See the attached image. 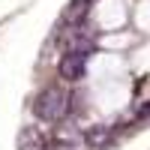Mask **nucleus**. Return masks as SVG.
Masks as SVG:
<instances>
[{"label":"nucleus","instance_id":"3","mask_svg":"<svg viewBox=\"0 0 150 150\" xmlns=\"http://www.w3.org/2000/svg\"><path fill=\"white\" fill-rule=\"evenodd\" d=\"M108 138H111V129H108V126H93L90 132L84 135V141L90 144L93 150H99V147H102V144H105Z\"/></svg>","mask_w":150,"mask_h":150},{"label":"nucleus","instance_id":"1","mask_svg":"<svg viewBox=\"0 0 150 150\" xmlns=\"http://www.w3.org/2000/svg\"><path fill=\"white\" fill-rule=\"evenodd\" d=\"M69 105H72V99L66 90H60V87H45V90L36 96V102H33V111H36V117L45 120V123H57V120H63L69 114Z\"/></svg>","mask_w":150,"mask_h":150},{"label":"nucleus","instance_id":"2","mask_svg":"<svg viewBox=\"0 0 150 150\" xmlns=\"http://www.w3.org/2000/svg\"><path fill=\"white\" fill-rule=\"evenodd\" d=\"M87 57H90V54H78V51H69L63 60H60V78H66V81H78V78H84V69H87Z\"/></svg>","mask_w":150,"mask_h":150}]
</instances>
